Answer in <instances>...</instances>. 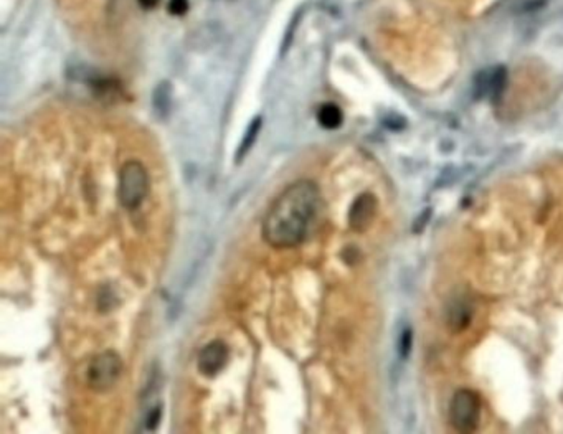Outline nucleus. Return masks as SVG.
<instances>
[{"label": "nucleus", "instance_id": "nucleus-1", "mask_svg": "<svg viewBox=\"0 0 563 434\" xmlns=\"http://www.w3.org/2000/svg\"><path fill=\"white\" fill-rule=\"evenodd\" d=\"M324 202L311 180H299L273 203L263 223V239L273 248H294L311 237Z\"/></svg>", "mask_w": 563, "mask_h": 434}, {"label": "nucleus", "instance_id": "nucleus-2", "mask_svg": "<svg viewBox=\"0 0 563 434\" xmlns=\"http://www.w3.org/2000/svg\"><path fill=\"white\" fill-rule=\"evenodd\" d=\"M151 188V180L147 169L137 160H129L121 167L119 172L118 198L119 203L126 210L139 209L141 203L146 200Z\"/></svg>", "mask_w": 563, "mask_h": 434}, {"label": "nucleus", "instance_id": "nucleus-3", "mask_svg": "<svg viewBox=\"0 0 563 434\" xmlns=\"http://www.w3.org/2000/svg\"><path fill=\"white\" fill-rule=\"evenodd\" d=\"M482 403L476 391L458 390L450 403V423L458 433H474L481 424Z\"/></svg>", "mask_w": 563, "mask_h": 434}, {"label": "nucleus", "instance_id": "nucleus-4", "mask_svg": "<svg viewBox=\"0 0 563 434\" xmlns=\"http://www.w3.org/2000/svg\"><path fill=\"white\" fill-rule=\"evenodd\" d=\"M123 373V358L114 350H104L91 360L86 383L96 393H104L116 385Z\"/></svg>", "mask_w": 563, "mask_h": 434}, {"label": "nucleus", "instance_id": "nucleus-5", "mask_svg": "<svg viewBox=\"0 0 563 434\" xmlns=\"http://www.w3.org/2000/svg\"><path fill=\"white\" fill-rule=\"evenodd\" d=\"M228 362V347L225 342L214 340L200 350L197 358V368L204 377L214 378L223 370Z\"/></svg>", "mask_w": 563, "mask_h": 434}, {"label": "nucleus", "instance_id": "nucleus-6", "mask_svg": "<svg viewBox=\"0 0 563 434\" xmlns=\"http://www.w3.org/2000/svg\"><path fill=\"white\" fill-rule=\"evenodd\" d=\"M378 202L372 193H362L355 198L349 210V226L355 233H363L370 228L377 215Z\"/></svg>", "mask_w": 563, "mask_h": 434}, {"label": "nucleus", "instance_id": "nucleus-7", "mask_svg": "<svg viewBox=\"0 0 563 434\" xmlns=\"http://www.w3.org/2000/svg\"><path fill=\"white\" fill-rule=\"evenodd\" d=\"M507 83V73L504 68H494L491 73H481L476 80V96L491 94L494 99H499L504 93Z\"/></svg>", "mask_w": 563, "mask_h": 434}, {"label": "nucleus", "instance_id": "nucleus-8", "mask_svg": "<svg viewBox=\"0 0 563 434\" xmlns=\"http://www.w3.org/2000/svg\"><path fill=\"white\" fill-rule=\"evenodd\" d=\"M471 309L463 302H456L447 312V326L453 332H461L469 326Z\"/></svg>", "mask_w": 563, "mask_h": 434}, {"label": "nucleus", "instance_id": "nucleus-9", "mask_svg": "<svg viewBox=\"0 0 563 434\" xmlns=\"http://www.w3.org/2000/svg\"><path fill=\"white\" fill-rule=\"evenodd\" d=\"M261 126H263V118L256 116L251 121L250 126H248L246 132H244L242 144H239L238 150H237V157H235V162H242V160L244 159V155H246L248 152L251 150V147H253V144H255L258 134H260V131H261Z\"/></svg>", "mask_w": 563, "mask_h": 434}, {"label": "nucleus", "instance_id": "nucleus-10", "mask_svg": "<svg viewBox=\"0 0 563 434\" xmlns=\"http://www.w3.org/2000/svg\"><path fill=\"white\" fill-rule=\"evenodd\" d=\"M317 121L324 129H337L344 121V114L339 106L327 103L321 106L319 113H317Z\"/></svg>", "mask_w": 563, "mask_h": 434}, {"label": "nucleus", "instance_id": "nucleus-11", "mask_svg": "<svg viewBox=\"0 0 563 434\" xmlns=\"http://www.w3.org/2000/svg\"><path fill=\"white\" fill-rule=\"evenodd\" d=\"M170 94H172V91H170V85L167 81H162L155 88L154 96H152V104H154L157 116L165 118L169 114L170 101H172Z\"/></svg>", "mask_w": 563, "mask_h": 434}, {"label": "nucleus", "instance_id": "nucleus-12", "mask_svg": "<svg viewBox=\"0 0 563 434\" xmlns=\"http://www.w3.org/2000/svg\"><path fill=\"white\" fill-rule=\"evenodd\" d=\"M412 345H413V332L412 329H405L401 332L398 342V352L401 358H408L410 352H412Z\"/></svg>", "mask_w": 563, "mask_h": 434}, {"label": "nucleus", "instance_id": "nucleus-13", "mask_svg": "<svg viewBox=\"0 0 563 434\" xmlns=\"http://www.w3.org/2000/svg\"><path fill=\"white\" fill-rule=\"evenodd\" d=\"M160 416H162V405H155L154 408H152L149 413H147L146 416V428L149 429V431H154L159 426L160 423Z\"/></svg>", "mask_w": 563, "mask_h": 434}, {"label": "nucleus", "instance_id": "nucleus-14", "mask_svg": "<svg viewBox=\"0 0 563 434\" xmlns=\"http://www.w3.org/2000/svg\"><path fill=\"white\" fill-rule=\"evenodd\" d=\"M299 18H301V10H299L296 15L293 17V20H291V24L288 27V31H286L284 35V41H283V50H281V53H286V50L289 48L291 41H293V35H294V29H296V25L299 24Z\"/></svg>", "mask_w": 563, "mask_h": 434}, {"label": "nucleus", "instance_id": "nucleus-15", "mask_svg": "<svg viewBox=\"0 0 563 434\" xmlns=\"http://www.w3.org/2000/svg\"><path fill=\"white\" fill-rule=\"evenodd\" d=\"M188 8V0H170L169 12L174 15H183Z\"/></svg>", "mask_w": 563, "mask_h": 434}, {"label": "nucleus", "instance_id": "nucleus-16", "mask_svg": "<svg viewBox=\"0 0 563 434\" xmlns=\"http://www.w3.org/2000/svg\"><path fill=\"white\" fill-rule=\"evenodd\" d=\"M139 4L144 8H154L159 4V0H139Z\"/></svg>", "mask_w": 563, "mask_h": 434}]
</instances>
